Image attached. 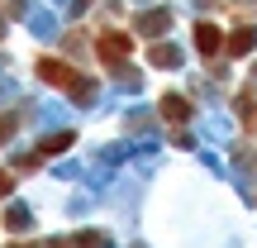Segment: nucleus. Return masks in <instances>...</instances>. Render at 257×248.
I'll return each mask as SVG.
<instances>
[{
	"label": "nucleus",
	"mask_w": 257,
	"mask_h": 248,
	"mask_svg": "<svg viewBox=\"0 0 257 248\" xmlns=\"http://www.w3.org/2000/svg\"><path fill=\"white\" fill-rule=\"evenodd\" d=\"M38 76H43V81H53V86H67L76 101H86V76L76 72V67L57 62V57H38Z\"/></svg>",
	"instance_id": "1"
},
{
	"label": "nucleus",
	"mask_w": 257,
	"mask_h": 248,
	"mask_svg": "<svg viewBox=\"0 0 257 248\" xmlns=\"http://www.w3.org/2000/svg\"><path fill=\"white\" fill-rule=\"evenodd\" d=\"M95 48H100V57H105L110 67H119L124 57L134 53V38H128V34H119V29H105V34L95 38Z\"/></svg>",
	"instance_id": "2"
},
{
	"label": "nucleus",
	"mask_w": 257,
	"mask_h": 248,
	"mask_svg": "<svg viewBox=\"0 0 257 248\" xmlns=\"http://www.w3.org/2000/svg\"><path fill=\"white\" fill-rule=\"evenodd\" d=\"M195 48H200V53H219V29L214 24H195Z\"/></svg>",
	"instance_id": "3"
},
{
	"label": "nucleus",
	"mask_w": 257,
	"mask_h": 248,
	"mask_svg": "<svg viewBox=\"0 0 257 248\" xmlns=\"http://www.w3.org/2000/svg\"><path fill=\"white\" fill-rule=\"evenodd\" d=\"M162 120H176V124L191 120V105H186L181 96H167V101H162Z\"/></svg>",
	"instance_id": "4"
},
{
	"label": "nucleus",
	"mask_w": 257,
	"mask_h": 248,
	"mask_svg": "<svg viewBox=\"0 0 257 248\" xmlns=\"http://www.w3.org/2000/svg\"><path fill=\"white\" fill-rule=\"evenodd\" d=\"M252 43H257V29H238V34L229 38V53L243 57V53H252Z\"/></svg>",
	"instance_id": "5"
},
{
	"label": "nucleus",
	"mask_w": 257,
	"mask_h": 248,
	"mask_svg": "<svg viewBox=\"0 0 257 248\" xmlns=\"http://www.w3.org/2000/svg\"><path fill=\"white\" fill-rule=\"evenodd\" d=\"M138 29H143V34H162V29H167V15H143V24H138Z\"/></svg>",
	"instance_id": "6"
},
{
	"label": "nucleus",
	"mask_w": 257,
	"mask_h": 248,
	"mask_svg": "<svg viewBox=\"0 0 257 248\" xmlns=\"http://www.w3.org/2000/svg\"><path fill=\"white\" fill-rule=\"evenodd\" d=\"M62 148H72V134H57V138H43V153H62Z\"/></svg>",
	"instance_id": "7"
},
{
	"label": "nucleus",
	"mask_w": 257,
	"mask_h": 248,
	"mask_svg": "<svg viewBox=\"0 0 257 248\" xmlns=\"http://www.w3.org/2000/svg\"><path fill=\"white\" fill-rule=\"evenodd\" d=\"M72 248H105V239H100V234H76Z\"/></svg>",
	"instance_id": "8"
},
{
	"label": "nucleus",
	"mask_w": 257,
	"mask_h": 248,
	"mask_svg": "<svg viewBox=\"0 0 257 248\" xmlns=\"http://www.w3.org/2000/svg\"><path fill=\"white\" fill-rule=\"evenodd\" d=\"M10 186H15V182H10V172H0V196H5Z\"/></svg>",
	"instance_id": "9"
}]
</instances>
